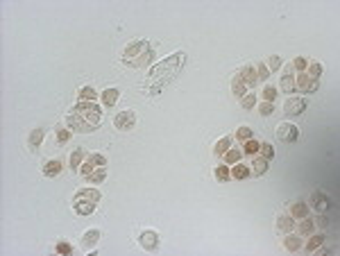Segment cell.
Here are the masks:
<instances>
[{
  "mask_svg": "<svg viewBox=\"0 0 340 256\" xmlns=\"http://www.w3.org/2000/svg\"><path fill=\"white\" fill-rule=\"evenodd\" d=\"M184 64H186V55H184L182 50H177V53L164 57L161 61H157V64L148 71V77H145V84H143L145 93H148L150 98H157L159 93H164L166 86L182 73Z\"/></svg>",
  "mask_w": 340,
  "mask_h": 256,
  "instance_id": "6da1fadb",
  "label": "cell"
},
{
  "mask_svg": "<svg viewBox=\"0 0 340 256\" xmlns=\"http://www.w3.org/2000/svg\"><path fill=\"white\" fill-rule=\"evenodd\" d=\"M152 59H154V48L148 39L130 41L123 48V55H120V61L127 68H143V66L152 64Z\"/></svg>",
  "mask_w": 340,
  "mask_h": 256,
  "instance_id": "7a4b0ae2",
  "label": "cell"
},
{
  "mask_svg": "<svg viewBox=\"0 0 340 256\" xmlns=\"http://www.w3.org/2000/svg\"><path fill=\"white\" fill-rule=\"evenodd\" d=\"M71 111H77L82 118H86L91 125L98 127L102 123V109H100L95 102H86V100H77V105L73 107Z\"/></svg>",
  "mask_w": 340,
  "mask_h": 256,
  "instance_id": "3957f363",
  "label": "cell"
},
{
  "mask_svg": "<svg viewBox=\"0 0 340 256\" xmlns=\"http://www.w3.org/2000/svg\"><path fill=\"white\" fill-rule=\"evenodd\" d=\"M66 125L71 127L73 131H77V134H93V131H95V125H91L86 118H82L77 111L66 113Z\"/></svg>",
  "mask_w": 340,
  "mask_h": 256,
  "instance_id": "277c9868",
  "label": "cell"
},
{
  "mask_svg": "<svg viewBox=\"0 0 340 256\" xmlns=\"http://www.w3.org/2000/svg\"><path fill=\"white\" fill-rule=\"evenodd\" d=\"M306 98H302V95H288V100L283 102V113L295 118V116H302V113L306 111Z\"/></svg>",
  "mask_w": 340,
  "mask_h": 256,
  "instance_id": "5b68a950",
  "label": "cell"
},
{
  "mask_svg": "<svg viewBox=\"0 0 340 256\" xmlns=\"http://www.w3.org/2000/svg\"><path fill=\"white\" fill-rule=\"evenodd\" d=\"M275 131H277V138H279L282 143H295L302 134L300 127L295 125V123H279Z\"/></svg>",
  "mask_w": 340,
  "mask_h": 256,
  "instance_id": "8992f818",
  "label": "cell"
},
{
  "mask_svg": "<svg viewBox=\"0 0 340 256\" xmlns=\"http://www.w3.org/2000/svg\"><path fill=\"white\" fill-rule=\"evenodd\" d=\"M136 125V111L134 109H125V111H118L116 118H113V127L120 131H130Z\"/></svg>",
  "mask_w": 340,
  "mask_h": 256,
  "instance_id": "52a82bcc",
  "label": "cell"
},
{
  "mask_svg": "<svg viewBox=\"0 0 340 256\" xmlns=\"http://www.w3.org/2000/svg\"><path fill=\"white\" fill-rule=\"evenodd\" d=\"M295 84H297V89H300L302 93H315L320 89V79L311 77L308 73H297V75H295Z\"/></svg>",
  "mask_w": 340,
  "mask_h": 256,
  "instance_id": "ba28073f",
  "label": "cell"
},
{
  "mask_svg": "<svg viewBox=\"0 0 340 256\" xmlns=\"http://www.w3.org/2000/svg\"><path fill=\"white\" fill-rule=\"evenodd\" d=\"M138 245L143 247L145 252H154L159 250V234L154 229H145L138 234Z\"/></svg>",
  "mask_w": 340,
  "mask_h": 256,
  "instance_id": "9c48e42d",
  "label": "cell"
},
{
  "mask_svg": "<svg viewBox=\"0 0 340 256\" xmlns=\"http://www.w3.org/2000/svg\"><path fill=\"white\" fill-rule=\"evenodd\" d=\"M279 86H282V91L288 93V95L297 93V84H295V71L290 68V66H282V82H279Z\"/></svg>",
  "mask_w": 340,
  "mask_h": 256,
  "instance_id": "30bf717a",
  "label": "cell"
},
{
  "mask_svg": "<svg viewBox=\"0 0 340 256\" xmlns=\"http://www.w3.org/2000/svg\"><path fill=\"white\" fill-rule=\"evenodd\" d=\"M247 165H249V177H263L270 168V161L265 157H261V154H254Z\"/></svg>",
  "mask_w": 340,
  "mask_h": 256,
  "instance_id": "8fae6325",
  "label": "cell"
},
{
  "mask_svg": "<svg viewBox=\"0 0 340 256\" xmlns=\"http://www.w3.org/2000/svg\"><path fill=\"white\" fill-rule=\"evenodd\" d=\"M100 200H102V195H100V191L95 188V186L79 188V191L73 195V202H95V204H98Z\"/></svg>",
  "mask_w": 340,
  "mask_h": 256,
  "instance_id": "7c38bea8",
  "label": "cell"
},
{
  "mask_svg": "<svg viewBox=\"0 0 340 256\" xmlns=\"http://www.w3.org/2000/svg\"><path fill=\"white\" fill-rule=\"evenodd\" d=\"M282 245L286 252H300L302 247H304V238L300 236V234H295V231H288V234H283L282 238Z\"/></svg>",
  "mask_w": 340,
  "mask_h": 256,
  "instance_id": "4fadbf2b",
  "label": "cell"
},
{
  "mask_svg": "<svg viewBox=\"0 0 340 256\" xmlns=\"http://www.w3.org/2000/svg\"><path fill=\"white\" fill-rule=\"evenodd\" d=\"M236 75H238V77L247 84V89H252V86L259 84V77H256V66L254 64H245L241 71L236 73Z\"/></svg>",
  "mask_w": 340,
  "mask_h": 256,
  "instance_id": "5bb4252c",
  "label": "cell"
},
{
  "mask_svg": "<svg viewBox=\"0 0 340 256\" xmlns=\"http://www.w3.org/2000/svg\"><path fill=\"white\" fill-rule=\"evenodd\" d=\"M277 234H288V231H295V218L290 213H279L275 222Z\"/></svg>",
  "mask_w": 340,
  "mask_h": 256,
  "instance_id": "9a60e30c",
  "label": "cell"
},
{
  "mask_svg": "<svg viewBox=\"0 0 340 256\" xmlns=\"http://www.w3.org/2000/svg\"><path fill=\"white\" fill-rule=\"evenodd\" d=\"M98 240H100V229L91 227V229H86L84 234H82V240H79V245H82L84 250H93V247H98Z\"/></svg>",
  "mask_w": 340,
  "mask_h": 256,
  "instance_id": "2e32d148",
  "label": "cell"
},
{
  "mask_svg": "<svg viewBox=\"0 0 340 256\" xmlns=\"http://www.w3.org/2000/svg\"><path fill=\"white\" fill-rule=\"evenodd\" d=\"M61 170H64V164H61L59 159H48L46 164L41 165V172H43V177H48V179L57 177Z\"/></svg>",
  "mask_w": 340,
  "mask_h": 256,
  "instance_id": "e0dca14e",
  "label": "cell"
},
{
  "mask_svg": "<svg viewBox=\"0 0 340 256\" xmlns=\"http://www.w3.org/2000/svg\"><path fill=\"white\" fill-rule=\"evenodd\" d=\"M288 213L295 218V220H302V218H308L311 216V206L306 202H293L288 206Z\"/></svg>",
  "mask_w": 340,
  "mask_h": 256,
  "instance_id": "ac0fdd59",
  "label": "cell"
},
{
  "mask_svg": "<svg viewBox=\"0 0 340 256\" xmlns=\"http://www.w3.org/2000/svg\"><path fill=\"white\" fill-rule=\"evenodd\" d=\"M100 100H102V105L105 107H116V102L120 100V89L109 86V89H105V91L100 93Z\"/></svg>",
  "mask_w": 340,
  "mask_h": 256,
  "instance_id": "d6986e66",
  "label": "cell"
},
{
  "mask_svg": "<svg viewBox=\"0 0 340 256\" xmlns=\"http://www.w3.org/2000/svg\"><path fill=\"white\" fill-rule=\"evenodd\" d=\"M311 206L315 211H327L329 209V195L322 191H313L311 193Z\"/></svg>",
  "mask_w": 340,
  "mask_h": 256,
  "instance_id": "ffe728a7",
  "label": "cell"
},
{
  "mask_svg": "<svg viewBox=\"0 0 340 256\" xmlns=\"http://www.w3.org/2000/svg\"><path fill=\"white\" fill-rule=\"evenodd\" d=\"M295 227H297V234H300L302 238H306V236H311L315 231V222H313V218L308 216V218H302V220H297L295 222Z\"/></svg>",
  "mask_w": 340,
  "mask_h": 256,
  "instance_id": "44dd1931",
  "label": "cell"
},
{
  "mask_svg": "<svg viewBox=\"0 0 340 256\" xmlns=\"http://www.w3.org/2000/svg\"><path fill=\"white\" fill-rule=\"evenodd\" d=\"M308 240L306 243H304V247H302V250L304 252H308V254H313L315 250H318V247H320V245H324V240H327V238H324V234H311V236H306Z\"/></svg>",
  "mask_w": 340,
  "mask_h": 256,
  "instance_id": "7402d4cb",
  "label": "cell"
},
{
  "mask_svg": "<svg viewBox=\"0 0 340 256\" xmlns=\"http://www.w3.org/2000/svg\"><path fill=\"white\" fill-rule=\"evenodd\" d=\"M231 93H234V98H236V100L245 98V95L249 93L247 84H245V82H243V79L238 77V75H234V77H231Z\"/></svg>",
  "mask_w": 340,
  "mask_h": 256,
  "instance_id": "603a6c76",
  "label": "cell"
},
{
  "mask_svg": "<svg viewBox=\"0 0 340 256\" xmlns=\"http://www.w3.org/2000/svg\"><path fill=\"white\" fill-rule=\"evenodd\" d=\"M84 159H86V152L82 150V147H77V150H73L71 159H68V168H71L73 172H77V170H79V165L84 164Z\"/></svg>",
  "mask_w": 340,
  "mask_h": 256,
  "instance_id": "cb8c5ba5",
  "label": "cell"
},
{
  "mask_svg": "<svg viewBox=\"0 0 340 256\" xmlns=\"http://www.w3.org/2000/svg\"><path fill=\"white\" fill-rule=\"evenodd\" d=\"M43 138H46V131H43V127H34V129L30 131V136H27V143H30V147H32V150H37V147L43 143Z\"/></svg>",
  "mask_w": 340,
  "mask_h": 256,
  "instance_id": "d4e9b609",
  "label": "cell"
},
{
  "mask_svg": "<svg viewBox=\"0 0 340 256\" xmlns=\"http://www.w3.org/2000/svg\"><path fill=\"white\" fill-rule=\"evenodd\" d=\"M229 168H231V177L238 179V182H243V179L249 177V165L243 164V161H238V164H234V165H229Z\"/></svg>",
  "mask_w": 340,
  "mask_h": 256,
  "instance_id": "484cf974",
  "label": "cell"
},
{
  "mask_svg": "<svg viewBox=\"0 0 340 256\" xmlns=\"http://www.w3.org/2000/svg\"><path fill=\"white\" fill-rule=\"evenodd\" d=\"M238 161H243V150L241 147H229V150L225 152V157H223V164L225 165H234V164H238Z\"/></svg>",
  "mask_w": 340,
  "mask_h": 256,
  "instance_id": "4316f807",
  "label": "cell"
},
{
  "mask_svg": "<svg viewBox=\"0 0 340 256\" xmlns=\"http://www.w3.org/2000/svg\"><path fill=\"white\" fill-rule=\"evenodd\" d=\"M229 147H231V138H229V136L218 138V141H216V145H213V157L223 159V157H225V152H227Z\"/></svg>",
  "mask_w": 340,
  "mask_h": 256,
  "instance_id": "83f0119b",
  "label": "cell"
},
{
  "mask_svg": "<svg viewBox=\"0 0 340 256\" xmlns=\"http://www.w3.org/2000/svg\"><path fill=\"white\" fill-rule=\"evenodd\" d=\"M100 93L93 89V86H79V91H77V100H86V102H95L98 100Z\"/></svg>",
  "mask_w": 340,
  "mask_h": 256,
  "instance_id": "f1b7e54d",
  "label": "cell"
},
{
  "mask_svg": "<svg viewBox=\"0 0 340 256\" xmlns=\"http://www.w3.org/2000/svg\"><path fill=\"white\" fill-rule=\"evenodd\" d=\"M95 206H98L95 202H73V211L77 216H91L93 211H95Z\"/></svg>",
  "mask_w": 340,
  "mask_h": 256,
  "instance_id": "f546056e",
  "label": "cell"
},
{
  "mask_svg": "<svg viewBox=\"0 0 340 256\" xmlns=\"http://www.w3.org/2000/svg\"><path fill=\"white\" fill-rule=\"evenodd\" d=\"M105 179H107V168H95L93 172L86 175V182H89V184H102Z\"/></svg>",
  "mask_w": 340,
  "mask_h": 256,
  "instance_id": "4dcf8cb0",
  "label": "cell"
},
{
  "mask_svg": "<svg viewBox=\"0 0 340 256\" xmlns=\"http://www.w3.org/2000/svg\"><path fill=\"white\" fill-rule=\"evenodd\" d=\"M71 138V127L68 125H55V141L57 143H66Z\"/></svg>",
  "mask_w": 340,
  "mask_h": 256,
  "instance_id": "1f68e13d",
  "label": "cell"
},
{
  "mask_svg": "<svg viewBox=\"0 0 340 256\" xmlns=\"http://www.w3.org/2000/svg\"><path fill=\"white\" fill-rule=\"evenodd\" d=\"M213 177H216V182H220V184H225V182H229V177H231V170H229V165H216V170H213Z\"/></svg>",
  "mask_w": 340,
  "mask_h": 256,
  "instance_id": "d6a6232c",
  "label": "cell"
},
{
  "mask_svg": "<svg viewBox=\"0 0 340 256\" xmlns=\"http://www.w3.org/2000/svg\"><path fill=\"white\" fill-rule=\"evenodd\" d=\"M238 102H241V109H243V111H252V109L256 107V102H259V100H256V93H247V95H245V98H241Z\"/></svg>",
  "mask_w": 340,
  "mask_h": 256,
  "instance_id": "836d02e7",
  "label": "cell"
},
{
  "mask_svg": "<svg viewBox=\"0 0 340 256\" xmlns=\"http://www.w3.org/2000/svg\"><path fill=\"white\" fill-rule=\"evenodd\" d=\"M304 73H308L311 77H315V79H320V75L324 73V66L320 64V61H311V64L306 66V71Z\"/></svg>",
  "mask_w": 340,
  "mask_h": 256,
  "instance_id": "e575fe53",
  "label": "cell"
},
{
  "mask_svg": "<svg viewBox=\"0 0 340 256\" xmlns=\"http://www.w3.org/2000/svg\"><path fill=\"white\" fill-rule=\"evenodd\" d=\"M236 141H241V143H245V141H249V138H254V134H252V129H249L247 125H241L238 129H236Z\"/></svg>",
  "mask_w": 340,
  "mask_h": 256,
  "instance_id": "d590c367",
  "label": "cell"
},
{
  "mask_svg": "<svg viewBox=\"0 0 340 256\" xmlns=\"http://www.w3.org/2000/svg\"><path fill=\"white\" fill-rule=\"evenodd\" d=\"M265 66H268V71H270V73H277V71H279V68L283 66V59L279 57V55H270L268 61H265Z\"/></svg>",
  "mask_w": 340,
  "mask_h": 256,
  "instance_id": "8d00e7d4",
  "label": "cell"
},
{
  "mask_svg": "<svg viewBox=\"0 0 340 256\" xmlns=\"http://www.w3.org/2000/svg\"><path fill=\"white\" fill-rule=\"evenodd\" d=\"M259 145H261V143H256L254 138H249V141H245V143H243V154H249V157H254V154H259Z\"/></svg>",
  "mask_w": 340,
  "mask_h": 256,
  "instance_id": "74e56055",
  "label": "cell"
},
{
  "mask_svg": "<svg viewBox=\"0 0 340 256\" xmlns=\"http://www.w3.org/2000/svg\"><path fill=\"white\" fill-rule=\"evenodd\" d=\"M259 154H261V157H265L270 161V159L275 157V145L268 143V141H265V143H261V145H259Z\"/></svg>",
  "mask_w": 340,
  "mask_h": 256,
  "instance_id": "f35d334b",
  "label": "cell"
},
{
  "mask_svg": "<svg viewBox=\"0 0 340 256\" xmlns=\"http://www.w3.org/2000/svg\"><path fill=\"white\" fill-rule=\"evenodd\" d=\"M86 161H91L95 168H105V165H107V157H105V154H98V152L89 154V157H86Z\"/></svg>",
  "mask_w": 340,
  "mask_h": 256,
  "instance_id": "ab89813d",
  "label": "cell"
},
{
  "mask_svg": "<svg viewBox=\"0 0 340 256\" xmlns=\"http://www.w3.org/2000/svg\"><path fill=\"white\" fill-rule=\"evenodd\" d=\"M261 98H263V102H275V100H277V86L268 84L265 89H263Z\"/></svg>",
  "mask_w": 340,
  "mask_h": 256,
  "instance_id": "60d3db41",
  "label": "cell"
},
{
  "mask_svg": "<svg viewBox=\"0 0 340 256\" xmlns=\"http://www.w3.org/2000/svg\"><path fill=\"white\" fill-rule=\"evenodd\" d=\"M306 66H308V61L304 59V57H295L293 64H290V68L297 71V73H304V71H306Z\"/></svg>",
  "mask_w": 340,
  "mask_h": 256,
  "instance_id": "b9f144b4",
  "label": "cell"
},
{
  "mask_svg": "<svg viewBox=\"0 0 340 256\" xmlns=\"http://www.w3.org/2000/svg\"><path fill=\"white\" fill-rule=\"evenodd\" d=\"M256 66V77H259V82H265V79L270 77V71L265 64H254Z\"/></svg>",
  "mask_w": 340,
  "mask_h": 256,
  "instance_id": "7bdbcfd3",
  "label": "cell"
},
{
  "mask_svg": "<svg viewBox=\"0 0 340 256\" xmlns=\"http://www.w3.org/2000/svg\"><path fill=\"white\" fill-rule=\"evenodd\" d=\"M259 113H261V116H272V113H275V102H263V100H261V105H259Z\"/></svg>",
  "mask_w": 340,
  "mask_h": 256,
  "instance_id": "ee69618b",
  "label": "cell"
},
{
  "mask_svg": "<svg viewBox=\"0 0 340 256\" xmlns=\"http://www.w3.org/2000/svg\"><path fill=\"white\" fill-rule=\"evenodd\" d=\"M55 252H57V254H71V252H73V245H71V243H66V240H59V243L55 245Z\"/></svg>",
  "mask_w": 340,
  "mask_h": 256,
  "instance_id": "f6af8a7d",
  "label": "cell"
},
{
  "mask_svg": "<svg viewBox=\"0 0 340 256\" xmlns=\"http://www.w3.org/2000/svg\"><path fill=\"white\" fill-rule=\"evenodd\" d=\"M93 170H95V165H93L91 164V161H86V159H84V164H82V165H79V175H84V177H86V175H89V172H93Z\"/></svg>",
  "mask_w": 340,
  "mask_h": 256,
  "instance_id": "bcb514c9",
  "label": "cell"
},
{
  "mask_svg": "<svg viewBox=\"0 0 340 256\" xmlns=\"http://www.w3.org/2000/svg\"><path fill=\"white\" fill-rule=\"evenodd\" d=\"M313 222L318 224V227H322V229H327V227H329V218L327 216H315Z\"/></svg>",
  "mask_w": 340,
  "mask_h": 256,
  "instance_id": "7dc6e473",
  "label": "cell"
}]
</instances>
